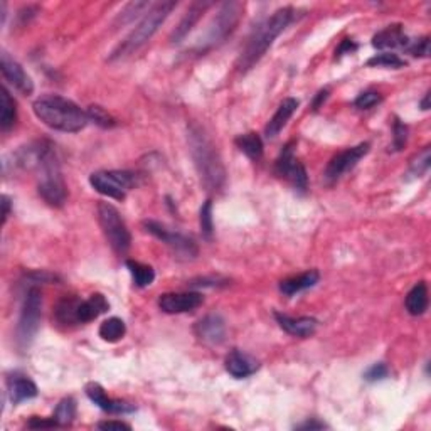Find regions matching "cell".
<instances>
[{
  "label": "cell",
  "mask_w": 431,
  "mask_h": 431,
  "mask_svg": "<svg viewBox=\"0 0 431 431\" xmlns=\"http://www.w3.org/2000/svg\"><path fill=\"white\" fill-rule=\"evenodd\" d=\"M0 66H2L4 78H6L17 91H21L22 95H26V96L32 95V91H34V83H32V78L24 71V68H22L17 61H14L7 53H2Z\"/></svg>",
  "instance_id": "obj_14"
},
{
  "label": "cell",
  "mask_w": 431,
  "mask_h": 431,
  "mask_svg": "<svg viewBox=\"0 0 431 431\" xmlns=\"http://www.w3.org/2000/svg\"><path fill=\"white\" fill-rule=\"evenodd\" d=\"M143 226L150 234H153L157 240L166 243V245L174 251V255H177L179 258L192 260V258L198 256L199 250L198 246H196V243L192 241L191 238L184 236V234L172 231V229H168L167 226H163V224L157 221H145Z\"/></svg>",
  "instance_id": "obj_9"
},
{
  "label": "cell",
  "mask_w": 431,
  "mask_h": 431,
  "mask_svg": "<svg viewBox=\"0 0 431 431\" xmlns=\"http://www.w3.org/2000/svg\"><path fill=\"white\" fill-rule=\"evenodd\" d=\"M276 172L280 176L288 179L298 191H307L308 177L303 163L295 157L293 143L285 145L282 153H280L278 161H276Z\"/></svg>",
  "instance_id": "obj_10"
},
{
  "label": "cell",
  "mask_w": 431,
  "mask_h": 431,
  "mask_svg": "<svg viewBox=\"0 0 431 431\" xmlns=\"http://www.w3.org/2000/svg\"><path fill=\"white\" fill-rule=\"evenodd\" d=\"M108 308H110L108 300L103 297L101 293H93L90 298L79 303L78 320H79V323H88V322L95 320V318L100 317L101 313L108 312Z\"/></svg>",
  "instance_id": "obj_23"
},
{
  "label": "cell",
  "mask_w": 431,
  "mask_h": 431,
  "mask_svg": "<svg viewBox=\"0 0 431 431\" xmlns=\"http://www.w3.org/2000/svg\"><path fill=\"white\" fill-rule=\"evenodd\" d=\"M84 391H86V396L90 397L98 407H101L103 411H106V413L125 415V413H133L135 411V406L130 405V402L108 397L105 390H103L98 382H88L86 387H84Z\"/></svg>",
  "instance_id": "obj_15"
},
{
  "label": "cell",
  "mask_w": 431,
  "mask_h": 431,
  "mask_svg": "<svg viewBox=\"0 0 431 431\" xmlns=\"http://www.w3.org/2000/svg\"><path fill=\"white\" fill-rule=\"evenodd\" d=\"M19 166L29 168L36 167L39 171V194L49 206L61 208L66 201L68 191L64 184L61 168L56 157V150L49 142H39L31 147L22 148L17 153Z\"/></svg>",
  "instance_id": "obj_1"
},
{
  "label": "cell",
  "mask_w": 431,
  "mask_h": 431,
  "mask_svg": "<svg viewBox=\"0 0 431 431\" xmlns=\"http://www.w3.org/2000/svg\"><path fill=\"white\" fill-rule=\"evenodd\" d=\"M236 145L245 156L251 158V161H260V158L263 157V142H261L260 135L255 132L238 135Z\"/></svg>",
  "instance_id": "obj_27"
},
{
  "label": "cell",
  "mask_w": 431,
  "mask_h": 431,
  "mask_svg": "<svg viewBox=\"0 0 431 431\" xmlns=\"http://www.w3.org/2000/svg\"><path fill=\"white\" fill-rule=\"evenodd\" d=\"M298 108V100H295V98H287V100H283L280 103L278 110H276V113L271 116V120L268 121V125H266L265 133L268 138H275L276 135L283 130V126L287 125V121L292 118V115L297 111Z\"/></svg>",
  "instance_id": "obj_19"
},
{
  "label": "cell",
  "mask_w": 431,
  "mask_h": 431,
  "mask_svg": "<svg viewBox=\"0 0 431 431\" xmlns=\"http://www.w3.org/2000/svg\"><path fill=\"white\" fill-rule=\"evenodd\" d=\"M369 148L371 145L367 142L365 143H359L358 147H350L345 148L344 152L337 153L335 157H332V161L329 162V166L325 168V179L327 181H337L339 177H342L345 172H349L350 168H354L358 166V162L364 156H367Z\"/></svg>",
  "instance_id": "obj_11"
},
{
  "label": "cell",
  "mask_w": 431,
  "mask_h": 431,
  "mask_svg": "<svg viewBox=\"0 0 431 431\" xmlns=\"http://www.w3.org/2000/svg\"><path fill=\"white\" fill-rule=\"evenodd\" d=\"M81 300L76 297H64L56 307V320L61 325H73V323H79L78 320V308Z\"/></svg>",
  "instance_id": "obj_26"
},
{
  "label": "cell",
  "mask_w": 431,
  "mask_h": 431,
  "mask_svg": "<svg viewBox=\"0 0 431 431\" xmlns=\"http://www.w3.org/2000/svg\"><path fill=\"white\" fill-rule=\"evenodd\" d=\"M420 108H421V110H425V111H426V110H430V93H426L423 100H421Z\"/></svg>",
  "instance_id": "obj_46"
},
{
  "label": "cell",
  "mask_w": 431,
  "mask_h": 431,
  "mask_svg": "<svg viewBox=\"0 0 431 431\" xmlns=\"http://www.w3.org/2000/svg\"><path fill=\"white\" fill-rule=\"evenodd\" d=\"M126 268H128L130 273H132L135 285L140 288L148 287V285H152L153 280H156V271H153L152 266H148V265L128 260L126 261Z\"/></svg>",
  "instance_id": "obj_30"
},
{
  "label": "cell",
  "mask_w": 431,
  "mask_h": 431,
  "mask_svg": "<svg viewBox=\"0 0 431 431\" xmlns=\"http://www.w3.org/2000/svg\"><path fill=\"white\" fill-rule=\"evenodd\" d=\"M355 49H358V46L354 44V41H350V39H344V41L340 42L339 49L335 51V54H337V58H342V56H344V54H350V53H354Z\"/></svg>",
  "instance_id": "obj_42"
},
{
  "label": "cell",
  "mask_w": 431,
  "mask_h": 431,
  "mask_svg": "<svg viewBox=\"0 0 431 431\" xmlns=\"http://www.w3.org/2000/svg\"><path fill=\"white\" fill-rule=\"evenodd\" d=\"M293 19L292 7H282L271 14V17L261 22L260 26L253 31V34L248 39L245 49L238 59V68L240 71L246 73L255 66V64L266 54V51L271 48L276 37L287 29V26Z\"/></svg>",
  "instance_id": "obj_3"
},
{
  "label": "cell",
  "mask_w": 431,
  "mask_h": 431,
  "mask_svg": "<svg viewBox=\"0 0 431 431\" xmlns=\"http://www.w3.org/2000/svg\"><path fill=\"white\" fill-rule=\"evenodd\" d=\"M406 140H407V126L405 123H401V120L395 121V142H392V145H395V150H401L402 147L406 145Z\"/></svg>",
  "instance_id": "obj_38"
},
{
  "label": "cell",
  "mask_w": 431,
  "mask_h": 431,
  "mask_svg": "<svg viewBox=\"0 0 431 431\" xmlns=\"http://www.w3.org/2000/svg\"><path fill=\"white\" fill-rule=\"evenodd\" d=\"M209 6H211V2H194V4H192L186 16L182 17L179 26L176 27L174 32H172V37H171L172 42H181L182 39H184V37L192 31V27L198 24L201 16H203L204 11Z\"/></svg>",
  "instance_id": "obj_22"
},
{
  "label": "cell",
  "mask_w": 431,
  "mask_h": 431,
  "mask_svg": "<svg viewBox=\"0 0 431 431\" xmlns=\"http://www.w3.org/2000/svg\"><path fill=\"white\" fill-rule=\"evenodd\" d=\"M98 221H100L103 234H105L110 246L118 255H125L128 251L130 243H132V236H130L128 228H126L118 209L110 203H100L98 204Z\"/></svg>",
  "instance_id": "obj_6"
},
{
  "label": "cell",
  "mask_w": 431,
  "mask_h": 431,
  "mask_svg": "<svg viewBox=\"0 0 431 431\" xmlns=\"http://www.w3.org/2000/svg\"><path fill=\"white\" fill-rule=\"evenodd\" d=\"M318 280H320L318 271L310 270V271H307V273H302L298 276H293V278L283 280V282L280 283V290H282V293L292 297V295H295V293L315 287V285L318 283Z\"/></svg>",
  "instance_id": "obj_24"
},
{
  "label": "cell",
  "mask_w": 431,
  "mask_h": 431,
  "mask_svg": "<svg viewBox=\"0 0 431 431\" xmlns=\"http://www.w3.org/2000/svg\"><path fill=\"white\" fill-rule=\"evenodd\" d=\"M298 428L300 430H322V428H325V425L320 423V421H307V423L300 425Z\"/></svg>",
  "instance_id": "obj_45"
},
{
  "label": "cell",
  "mask_w": 431,
  "mask_h": 431,
  "mask_svg": "<svg viewBox=\"0 0 431 431\" xmlns=\"http://www.w3.org/2000/svg\"><path fill=\"white\" fill-rule=\"evenodd\" d=\"M176 7H177V2H174V0H171V2H158L156 6L150 7L147 16H145L142 21H140V24L125 37V41L121 42L118 48L111 53L110 59L125 58V56L132 54L133 51L142 48L145 42L152 39V36L156 34L158 27L166 22L168 14L174 11Z\"/></svg>",
  "instance_id": "obj_5"
},
{
  "label": "cell",
  "mask_w": 431,
  "mask_h": 431,
  "mask_svg": "<svg viewBox=\"0 0 431 431\" xmlns=\"http://www.w3.org/2000/svg\"><path fill=\"white\" fill-rule=\"evenodd\" d=\"M189 145L196 168H198L201 181L204 182V186L209 191L221 189L224 181H226V171H224L223 161L219 157L214 143L211 142V138L204 133V130L201 126L191 125Z\"/></svg>",
  "instance_id": "obj_4"
},
{
  "label": "cell",
  "mask_w": 431,
  "mask_h": 431,
  "mask_svg": "<svg viewBox=\"0 0 431 431\" xmlns=\"http://www.w3.org/2000/svg\"><path fill=\"white\" fill-rule=\"evenodd\" d=\"M7 386H9V397H11L14 405H19V402L32 400V397L37 396V386L27 376L14 374V376L9 377Z\"/></svg>",
  "instance_id": "obj_21"
},
{
  "label": "cell",
  "mask_w": 431,
  "mask_h": 431,
  "mask_svg": "<svg viewBox=\"0 0 431 431\" xmlns=\"http://www.w3.org/2000/svg\"><path fill=\"white\" fill-rule=\"evenodd\" d=\"M243 6L238 2H228L224 4L219 11L218 16L214 19V24L211 27L209 32V42L211 44H218L226 39V37L234 31V27L238 26L241 16Z\"/></svg>",
  "instance_id": "obj_12"
},
{
  "label": "cell",
  "mask_w": 431,
  "mask_h": 431,
  "mask_svg": "<svg viewBox=\"0 0 431 431\" xmlns=\"http://www.w3.org/2000/svg\"><path fill=\"white\" fill-rule=\"evenodd\" d=\"M226 371L236 379H245L251 374H255L260 367L258 360L251 358L250 354L243 353V350L234 349L226 355Z\"/></svg>",
  "instance_id": "obj_17"
},
{
  "label": "cell",
  "mask_w": 431,
  "mask_h": 431,
  "mask_svg": "<svg viewBox=\"0 0 431 431\" xmlns=\"http://www.w3.org/2000/svg\"><path fill=\"white\" fill-rule=\"evenodd\" d=\"M410 54L416 56V58H428L430 54V37H423V39L415 41L413 46H410Z\"/></svg>",
  "instance_id": "obj_39"
},
{
  "label": "cell",
  "mask_w": 431,
  "mask_h": 431,
  "mask_svg": "<svg viewBox=\"0 0 431 431\" xmlns=\"http://www.w3.org/2000/svg\"><path fill=\"white\" fill-rule=\"evenodd\" d=\"M327 96H329V90H322L318 95L315 96V100H313V110H318L323 101L327 100Z\"/></svg>",
  "instance_id": "obj_44"
},
{
  "label": "cell",
  "mask_w": 431,
  "mask_h": 431,
  "mask_svg": "<svg viewBox=\"0 0 431 431\" xmlns=\"http://www.w3.org/2000/svg\"><path fill=\"white\" fill-rule=\"evenodd\" d=\"M387 374H390V371H387L386 364L379 362V364H374L372 367H369L367 371H365L364 379L367 382H377V381H382V379H386Z\"/></svg>",
  "instance_id": "obj_37"
},
{
  "label": "cell",
  "mask_w": 431,
  "mask_h": 431,
  "mask_svg": "<svg viewBox=\"0 0 431 431\" xmlns=\"http://www.w3.org/2000/svg\"><path fill=\"white\" fill-rule=\"evenodd\" d=\"M53 418L59 426H68L73 423L74 418H76V402H74L73 397H64V400L59 402Z\"/></svg>",
  "instance_id": "obj_31"
},
{
  "label": "cell",
  "mask_w": 431,
  "mask_h": 431,
  "mask_svg": "<svg viewBox=\"0 0 431 431\" xmlns=\"http://www.w3.org/2000/svg\"><path fill=\"white\" fill-rule=\"evenodd\" d=\"M430 162H431V152L430 147H425L421 152L416 156L413 161H411V167H410V174L415 177H421L428 172L430 168Z\"/></svg>",
  "instance_id": "obj_33"
},
{
  "label": "cell",
  "mask_w": 431,
  "mask_h": 431,
  "mask_svg": "<svg viewBox=\"0 0 431 431\" xmlns=\"http://www.w3.org/2000/svg\"><path fill=\"white\" fill-rule=\"evenodd\" d=\"M17 120V105L16 100L11 96L7 88H2V100H0V126L4 132L12 128Z\"/></svg>",
  "instance_id": "obj_28"
},
{
  "label": "cell",
  "mask_w": 431,
  "mask_h": 431,
  "mask_svg": "<svg viewBox=\"0 0 431 431\" xmlns=\"http://www.w3.org/2000/svg\"><path fill=\"white\" fill-rule=\"evenodd\" d=\"M98 334L106 342H118L120 339H123V335L126 334V325L121 318L111 317L101 323Z\"/></svg>",
  "instance_id": "obj_29"
},
{
  "label": "cell",
  "mask_w": 431,
  "mask_h": 431,
  "mask_svg": "<svg viewBox=\"0 0 431 431\" xmlns=\"http://www.w3.org/2000/svg\"><path fill=\"white\" fill-rule=\"evenodd\" d=\"M41 308H42V295L39 288L32 287L27 290L24 303H22L21 317L17 323V344L21 349H27L34 339L41 322Z\"/></svg>",
  "instance_id": "obj_7"
},
{
  "label": "cell",
  "mask_w": 431,
  "mask_h": 431,
  "mask_svg": "<svg viewBox=\"0 0 431 431\" xmlns=\"http://www.w3.org/2000/svg\"><path fill=\"white\" fill-rule=\"evenodd\" d=\"M98 428L100 430H126L130 431V425L123 423V421H101V423H98Z\"/></svg>",
  "instance_id": "obj_41"
},
{
  "label": "cell",
  "mask_w": 431,
  "mask_h": 431,
  "mask_svg": "<svg viewBox=\"0 0 431 431\" xmlns=\"http://www.w3.org/2000/svg\"><path fill=\"white\" fill-rule=\"evenodd\" d=\"M428 308V288H426L425 282H420L418 285H415L413 290L407 293L406 297V310L411 313V315H423Z\"/></svg>",
  "instance_id": "obj_25"
},
{
  "label": "cell",
  "mask_w": 431,
  "mask_h": 431,
  "mask_svg": "<svg viewBox=\"0 0 431 431\" xmlns=\"http://www.w3.org/2000/svg\"><path fill=\"white\" fill-rule=\"evenodd\" d=\"M275 318L285 332H288L290 335H295V337H310L315 334L317 325H318V322L313 317L295 318V317H288V315H283V313L276 312Z\"/></svg>",
  "instance_id": "obj_18"
},
{
  "label": "cell",
  "mask_w": 431,
  "mask_h": 431,
  "mask_svg": "<svg viewBox=\"0 0 431 431\" xmlns=\"http://www.w3.org/2000/svg\"><path fill=\"white\" fill-rule=\"evenodd\" d=\"M34 115L49 128L64 133H78L88 125V113L76 103L58 95L42 96L32 105Z\"/></svg>",
  "instance_id": "obj_2"
},
{
  "label": "cell",
  "mask_w": 431,
  "mask_h": 431,
  "mask_svg": "<svg viewBox=\"0 0 431 431\" xmlns=\"http://www.w3.org/2000/svg\"><path fill=\"white\" fill-rule=\"evenodd\" d=\"M29 428H56V426H59L58 423H56L54 418H49V420H41V418H32L29 421Z\"/></svg>",
  "instance_id": "obj_40"
},
{
  "label": "cell",
  "mask_w": 431,
  "mask_h": 431,
  "mask_svg": "<svg viewBox=\"0 0 431 431\" xmlns=\"http://www.w3.org/2000/svg\"><path fill=\"white\" fill-rule=\"evenodd\" d=\"M194 334L199 340L206 344H221L226 337V323H224L221 315H208L196 323Z\"/></svg>",
  "instance_id": "obj_16"
},
{
  "label": "cell",
  "mask_w": 431,
  "mask_h": 431,
  "mask_svg": "<svg viewBox=\"0 0 431 431\" xmlns=\"http://www.w3.org/2000/svg\"><path fill=\"white\" fill-rule=\"evenodd\" d=\"M367 64L369 66H382V68H402L406 63L405 59H401L397 54L381 53L369 59Z\"/></svg>",
  "instance_id": "obj_34"
},
{
  "label": "cell",
  "mask_w": 431,
  "mask_h": 431,
  "mask_svg": "<svg viewBox=\"0 0 431 431\" xmlns=\"http://www.w3.org/2000/svg\"><path fill=\"white\" fill-rule=\"evenodd\" d=\"M2 208H4V211H2V223L6 224L9 214H11V201H9L7 196H4V198H2Z\"/></svg>",
  "instance_id": "obj_43"
},
{
  "label": "cell",
  "mask_w": 431,
  "mask_h": 431,
  "mask_svg": "<svg viewBox=\"0 0 431 431\" xmlns=\"http://www.w3.org/2000/svg\"><path fill=\"white\" fill-rule=\"evenodd\" d=\"M199 221H201V231L208 240L213 238V231H214V221H213V201L208 199L203 204L199 213Z\"/></svg>",
  "instance_id": "obj_32"
},
{
  "label": "cell",
  "mask_w": 431,
  "mask_h": 431,
  "mask_svg": "<svg viewBox=\"0 0 431 431\" xmlns=\"http://www.w3.org/2000/svg\"><path fill=\"white\" fill-rule=\"evenodd\" d=\"M203 295L196 292L163 293L158 298V307L166 313H186L196 310V308L203 305Z\"/></svg>",
  "instance_id": "obj_13"
},
{
  "label": "cell",
  "mask_w": 431,
  "mask_h": 431,
  "mask_svg": "<svg viewBox=\"0 0 431 431\" xmlns=\"http://www.w3.org/2000/svg\"><path fill=\"white\" fill-rule=\"evenodd\" d=\"M381 101H382V96L379 95L377 91H365V93H360V95L355 98L354 105L355 108H359V110H369V108L379 105Z\"/></svg>",
  "instance_id": "obj_36"
},
{
  "label": "cell",
  "mask_w": 431,
  "mask_h": 431,
  "mask_svg": "<svg viewBox=\"0 0 431 431\" xmlns=\"http://www.w3.org/2000/svg\"><path fill=\"white\" fill-rule=\"evenodd\" d=\"M137 182V177L132 172L126 171H110V172H95L90 177V184L93 189L100 194L111 199H125L126 191H130Z\"/></svg>",
  "instance_id": "obj_8"
},
{
  "label": "cell",
  "mask_w": 431,
  "mask_h": 431,
  "mask_svg": "<svg viewBox=\"0 0 431 431\" xmlns=\"http://www.w3.org/2000/svg\"><path fill=\"white\" fill-rule=\"evenodd\" d=\"M86 113H88V118H90L91 121H95L96 125L103 126V128H111V126L116 125L113 116L108 113L105 108H101V106L93 105V106L88 108Z\"/></svg>",
  "instance_id": "obj_35"
},
{
  "label": "cell",
  "mask_w": 431,
  "mask_h": 431,
  "mask_svg": "<svg viewBox=\"0 0 431 431\" xmlns=\"http://www.w3.org/2000/svg\"><path fill=\"white\" fill-rule=\"evenodd\" d=\"M407 36L402 31L401 24L387 26L386 29L379 31L376 36L372 37V46L377 49H395L407 46Z\"/></svg>",
  "instance_id": "obj_20"
}]
</instances>
